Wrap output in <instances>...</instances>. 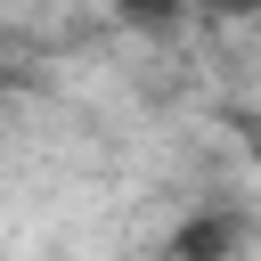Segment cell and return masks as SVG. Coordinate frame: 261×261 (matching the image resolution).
Segmentation results:
<instances>
[{
  "mask_svg": "<svg viewBox=\"0 0 261 261\" xmlns=\"http://www.w3.org/2000/svg\"><path fill=\"white\" fill-rule=\"evenodd\" d=\"M245 253H253V212L228 204V196H204V204L163 237L155 261H245Z\"/></svg>",
  "mask_w": 261,
  "mask_h": 261,
  "instance_id": "1",
  "label": "cell"
},
{
  "mask_svg": "<svg viewBox=\"0 0 261 261\" xmlns=\"http://www.w3.org/2000/svg\"><path fill=\"white\" fill-rule=\"evenodd\" d=\"M106 8H114V16L130 24V33H171V24H179V16L196 8V0H106Z\"/></svg>",
  "mask_w": 261,
  "mask_h": 261,
  "instance_id": "2",
  "label": "cell"
},
{
  "mask_svg": "<svg viewBox=\"0 0 261 261\" xmlns=\"http://www.w3.org/2000/svg\"><path fill=\"white\" fill-rule=\"evenodd\" d=\"M196 16H261V0H196Z\"/></svg>",
  "mask_w": 261,
  "mask_h": 261,
  "instance_id": "3",
  "label": "cell"
}]
</instances>
